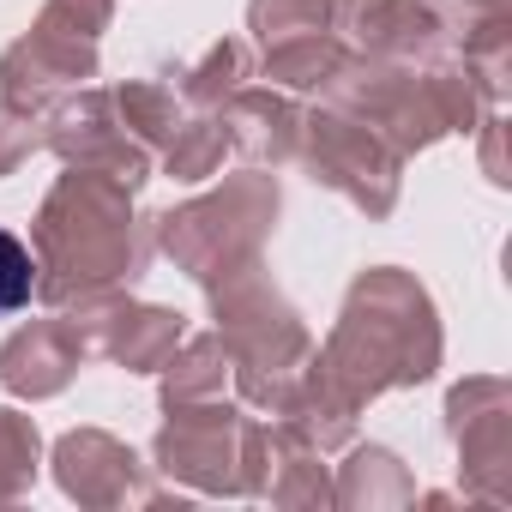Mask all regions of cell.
<instances>
[{
  "label": "cell",
  "mask_w": 512,
  "mask_h": 512,
  "mask_svg": "<svg viewBox=\"0 0 512 512\" xmlns=\"http://www.w3.org/2000/svg\"><path fill=\"white\" fill-rule=\"evenodd\" d=\"M145 229L133 223V187L97 169H73L37 211L31 260L37 296L55 308H79L127 290L145 272Z\"/></svg>",
  "instance_id": "6da1fadb"
},
{
  "label": "cell",
  "mask_w": 512,
  "mask_h": 512,
  "mask_svg": "<svg viewBox=\"0 0 512 512\" xmlns=\"http://www.w3.org/2000/svg\"><path fill=\"white\" fill-rule=\"evenodd\" d=\"M314 356L356 404L380 398L386 386L428 380L434 362H440V326H434V308H428L422 284H410L392 266L356 278L326 350H314Z\"/></svg>",
  "instance_id": "7a4b0ae2"
},
{
  "label": "cell",
  "mask_w": 512,
  "mask_h": 512,
  "mask_svg": "<svg viewBox=\"0 0 512 512\" xmlns=\"http://www.w3.org/2000/svg\"><path fill=\"white\" fill-rule=\"evenodd\" d=\"M211 314H217V338L235 368V392L247 404L278 410L290 398V386L302 380V368L314 362V338L296 320V308L278 296V284L253 260L211 284Z\"/></svg>",
  "instance_id": "3957f363"
},
{
  "label": "cell",
  "mask_w": 512,
  "mask_h": 512,
  "mask_svg": "<svg viewBox=\"0 0 512 512\" xmlns=\"http://www.w3.org/2000/svg\"><path fill=\"white\" fill-rule=\"evenodd\" d=\"M272 223H278V181L272 175H235L217 193L163 211L157 217V247L187 278H199L211 290L217 278L260 260Z\"/></svg>",
  "instance_id": "277c9868"
},
{
  "label": "cell",
  "mask_w": 512,
  "mask_h": 512,
  "mask_svg": "<svg viewBox=\"0 0 512 512\" xmlns=\"http://www.w3.org/2000/svg\"><path fill=\"white\" fill-rule=\"evenodd\" d=\"M302 157H308L314 181L344 193L356 211L386 217L398 205V151L374 127H362L356 115H344L332 103H326V115H308L302 121Z\"/></svg>",
  "instance_id": "5b68a950"
},
{
  "label": "cell",
  "mask_w": 512,
  "mask_h": 512,
  "mask_svg": "<svg viewBox=\"0 0 512 512\" xmlns=\"http://www.w3.org/2000/svg\"><path fill=\"white\" fill-rule=\"evenodd\" d=\"M169 422L157 434V464L199 494H247V416L229 398H193V404H163Z\"/></svg>",
  "instance_id": "8992f818"
},
{
  "label": "cell",
  "mask_w": 512,
  "mask_h": 512,
  "mask_svg": "<svg viewBox=\"0 0 512 512\" xmlns=\"http://www.w3.org/2000/svg\"><path fill=\"white\" fill-rule=\"evenodd\" d=\"M49 151L67 157L73 169H97V175H115L127 187H145L151 181V151L127 133V121L115 115V97L109 91H85L67 97L55 115H49Z\"/></svg>",
  "instance_id": "52a82bcc"
},
{
  "label": "cell",
  "mask_w": 512,
  "mask_h": 512,
  "mask_svg": "<svg viewBox=\"0 0 512 512\" xmlns=\"http://www.w3.org/2000/svg\"><path fill=\"white\" fill-rule=\"evenodd\" d=\"M85 79H97V43L61 37L49 25H31V37H19L0 55V103H13L25 115H43L55 97L79 91Z\"/></svg>",
  "instance_id": "ba28073f"
},
{
  "label": "cell",
  "mask_w": 512,
  "mask_h": 512,
  "mask_svg": "<svg viewBox=\"0 0 512 512\" xmlns=\"http://www.w3.org/2000/svg\"><path fill=\"white\" fill-rule=\"evenodd\" d=\"M79 362H91V350H85V332L73 314L31 320L0 344V386L13 398H55V392H67Z\"/></svg>",
  "instance_id": "9c48e42d"
},
{
  "label": "cell",
  "mask_w": 512,
  "mask_h": 512,
  "mask_svg": "<svg viewBox=\"0 0 512 512\" xmlns=\"http://www.w3.org/2000/svg\"><path fill=\"white\" fill-rule=\"evenodd\" d=\"M55 476L79 506H127V500H151L157 488L145 482V464L103 428H79L55 446Z\"/></svg>",
  "instance_id": "30bf717a"
},
{
  "label": "cell",
  "mask_w": 512,
  "mask_h": 512,
  "mask_svg": "<svg viewBox=\"0 0 512 512\" xmlns=\"http://www.w3.org/2000/svg\"><path fill=\"white\" fill-rule=\"evenodd\" d=\"M223 133H229V145L241 151V157H253V163H272V169H284V163H296L302 157V109L290 103V97H278V91H260V85H241L229 103H223Z\"/></svg>",
  "instance_id": "8fae6325"
},
{
  "label": "cell",
  "mask_w": 512,
  "mask_h": 512,
  "mask_svg": "<svg viewBox=\"0 0 512 512\" xmlns=\"http://www.w3.org/2000/svg\"><path fill=\"white\" fill-rule=\"evenodd\" d=\"M253 79V49L241 43V37H217L193 67H181V85H175V97L187 103V109H223L241 85Z\"/></svg>",
  "instance_id": "7c38bea8"
},
{
  "label": "cell",
  "mask_w": 512,
  "mask_h": 512,
  "mask_svg": "<svg viewBox=\"0 0 512 512\" xmlns=\"http://www.w3.org/2000/svg\"><path fill=\"white\" fill-rule=\"evenodd\" d=\"M115 97V115L127 121V133L157 157L169 139H175V127L187 121V103L175 97V85H157V79H127V85H115L109 91Z\"/></svg>",
  "instance_id": "4fadbf2b"
},
{
  "label": "cell",
  "mask_w": 512,
  "mask_h": 512,
  "mask_svg": "<svg viewBox=\"0 0 512 512\" xmlns=\"http://www.w3.org/2000/svg\"><path fill=\"white\" fill-rule=\"evenodd\" d=\"M223 157H229V133L217 115H187L175 127V139L157 151L163 175H175V181H211L223 169Z\"/></svg>",
  "instance_id": "5bb4252c"
},
{
  "label": "cell",
  "mask_w": 512,
  "mask_h": 512,
  "mask_svg": "<svg viewBox=\"0 0 512 512\" xmlns=\"http://www.w3.org/2000/svg\"><path fill=\"white\" fill-rule=\"evenodd\" d=\"M266 55V79H278V85H290V91H314V85H326L338 67H344V43L332 37V31H320V37H290V43H278V49H260Z\"/></svg>",
  "instance_id": "9a60e30c"
},
{
  "label": "cell",
  "mask_w": 512,
  "mask_h": 512,
  "mask_svg": "<svg viewBox=\"0 0 512 512\" xmlns=\"http://www.w3.org/2000/svg\"><path fill=\"white\" fill-rule=\"evenodd\" d=\"M332 25V0H247V31L260 49H278L290 37H320Z\"/></svg>",
  "instance_id": "2e32d148"
},
{
  "label": "cell",
  "mask_w": 512,
  "mask_h": 512,
  "mask_svg": "<svg viewBox=\"0 0 512 512\" xmlns=\"http://www.w3.org/2000/svg\"><path fill=\"white\" fill-rule=\"evenodd\" d=\"M416 488H410V476H404V464L386 452V446H362L350 464H344V482L332 488V500H410Z\"/></svg>",
  "instance_id": "e0dca14e"
},
{
  "label": "cell",
  "mask_w": 512,
  "mask_h": 512,
  "mask_svg": "<svg viewBox=\"0 0 512 512\" xmlns=\"http://www.w3.org/2000/svg\"><path fill=\"white\" fill-rule=\"evenodd\" d=\"M37 422L19 410H0V500H19L37 482Z\"/></svg>",
  "instance_id": "ac0fdd59"
},
{
  "label": "cell",
  "mask_w": 512,
  "mask_h": 512,
  "mask_svg": "<svg viewBox=\"0 0 512 512\" xmlns=\"http://www.w3.org/2000/svg\"><path fill=\"white\" fill-rule=\"evenodd\" d=\"M31 296H37V260H31V247L13 229H0V320L31 308Z\"/></svg>",
  "instance_id": "d6986e66"
},
{
  "label": "cell",
  "mask_w": 512,
  "mask_h": 512,
  "mask_svg": "<svg viewBox=\"0 0 512 512\" xmlns=\"http://www.w3.org/2000/svg\"><path fill=\"white\" fill-rule=\"evenodd\" d=\"M109 13H115V0H49L37 25H49L61 37H79V43H97L109 31Z\"/></svg>",
  "instance_id": "ffe728a7"
},
{
  "label": "cell",
  "mask_w": 512,
  "mask_h": 512,
  "mask_svg": "<svg viewBox=\"0 0 512 512\" xmlns=\"http://www.w3.org/2000/svg\"><path fill=\"white\" fill-rule=\"evenodd\" d=\"M43 121L37 115H25V109H13V103H0V181H7L37 145H43V133H37Z\"/></svg>",
  "instance_id": "44dd1931"
}]
</instances>
